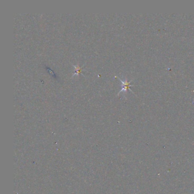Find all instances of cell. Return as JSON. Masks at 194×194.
<instances>
[{"label":"cell","instance_id":"7a4b0ae2","mask_svg":"<svg viewBox=\"0 0 194 194\" xmlns=\"http://www.w3.org/2000/svg\"><path fill=\"white\" fill-rule=\"evenodd\" d=\"M73 66L75 67V71L73 72V73L72 74V77L75 75H79L81 71L82 70V67H80L79 64H77V65H73Z\"/></svg>","mask_w":194,"mask_h":194},{"label":"cell","instance_id":"6da1fadb","mask_svg":"<svg viewBox=\"0 0 194 194\" xmlns=\"http://www.w3.org/2000/svg\"><path fill=\"white\" fill-rule=\"evenodd\" d=\"M118 79L121 81V83H122V89H121V91L118 92V95L120 94V93L122 92H124V93H126V92H127V91L128 90V89H130V86L133 85H132L131 84H130V83H131V81L132 80H130V81H128V80L126 79L122 80V79H120V77H118ZM130 91H131V92H132V90H130Z\"/></svg>","mask_w":194,"mask_h":194}]
</instances>
